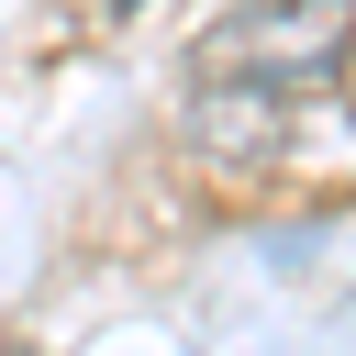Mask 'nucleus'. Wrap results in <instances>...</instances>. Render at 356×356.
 Segmentation results:
<instances>
[{"label":"nucleus","mask_w":356,"mask_h":356,"mask_svg":"<svg viewBox=\"0 0 356 356\" xmlns=\"http://www.w3.org/2000/svg\"><path fill=\"white\" fill-rule=\"evenodd\" d=\"M356 111V0H245L189 44V134L222 156H289Z\"/></svg>","instance_id":"obj_1"}]
</instances>
